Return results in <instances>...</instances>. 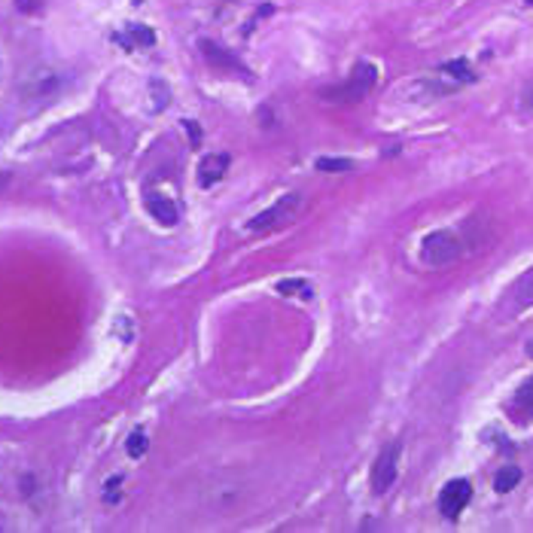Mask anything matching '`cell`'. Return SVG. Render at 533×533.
I'll return each mask as SVG.
<instances>
[{"instance_id":"cell-1","label":"cell","mask_w":533,"mask_h":533,"mask_svg":"<svg viewBox=\"0 0 533 533\" xmlns=\"http://www.w3.org/2000/svg\"><path fill=\"white\" fill-rule=\"evenodd\" d=\"M375 82H378V67L369 64V61H360V64H353V71L344 76V82L323 89L320 98L323 101H332V104H360L362 98L375 89Z\"/></svg>"},{"instance_id":"cell-2","label":"cell","mask_w":533,"mask_h":533,"mask_svg":"<svg viewBox=\"0 0 533 533\" xmlns=\"http://www.w3.org/2000/svg\"><path fill=\"white\" fill-rule=\"evenodd\" d=\"M305 211V195L302 192H287L281 195L272 207H265L262 213H256L250 222H247V231L253 235H262V231H277V229H287L290 222L299 220V213Z\"/></svg>"},{"instance_id":"cell-3","label":"cell","mask_w":533,"mask_h":533,"mask_svg":"<svg viewBox=\"0 0 533 533\" xmlns=\"http://www.w3.org/2000/svg\"><path fill=\"white\" fill-rule=\"evenodd\" d=\"M463 253H466V244H463V238L451 229L430 231V235L421 241V262L423 265H430V268L454 265Z\"/></svg>"},{"instance_id":"cell-4","label":"cell","mask_w":533,"mask_h":533,"mask_svg":"<svg viewBox=\"0 0 533 533\" xmlns=\"http://www.w3.org/2000/svg\"><path fill=\"white\" fill-rule=\"evenodd\" d=\"M399 454H403V445L390 442L375 457V466H372V473H369V484H372L375 493H387L393 488V482H396V475H399Z\"/></svg>"},{"instance_id":"cell-5","label":"cell","mask_w":533,"mask_h":533,"mask_svg":"<svg viewBox=\"0 0 533 533\" xmlns=\"http://www.w3.org/2000/svg\"><path fill=\"white\" fill-rule=\"evenodd\" d=\"M473 500V484L466 478H451L442 491H439V515L445 518H457V515L466 509V503Z\"/></svg>"},{"instance_id":"cell-6","label":"cell","mask_w":533,"mask_h":533,"mask_svg":"<svg viewBox=\"0 0 533 533\" xmlns=\"http://www.w3.org/2000/svg\"><path fill=\"white\" fill-rule=\"evenodd\" d=\"M202 52H204V58H207V64L216 67V71H222V73H235L238 80H253V73L247 71V67L238 61L235 55H231L229 49H222V46H216L213 40H202Z\"/></svg>"},{"instance_id":"cell-7","label":"cell","mask_w":533,"mask_h":533,"mask_svg":"<svg viewBox=\"0 0 533 533\" xmlns=\"http://www.w3.org/2000/svg\"><path fill=\"white\" fill-rule=\"evenodd\" d=\"M21 91H25L30 101H46V98H52L58 91V76L52 71H46V67H40V71H34L25 80Z\"/></svg>"},{"instance_id":"cell-8","label":"cell","mask_w":533,"mask_h":533,"mask_svg":"<svg viewBox=\"0 0 533 533\" xmlns=\"http://www.w3.org/2000/svg\"><path fill=\"white\" fill-rule=\"evenodd\" d=\"M229 171V156L226 152H211L198 161V186L202 189H211L213 183H220Z\"/></svg>"},{"instance_id":"cell-9","label":"cell","mask_w":533,"mask_h":533,"mask_svg":"<svg viewBox=\"0 0 533 533\" xmlns=\"http://www.w3.org/2000/svg\"><path fill=\"white\" fill-rule=\"evenodd\" d=\"M506 412L515 423H533V378H527V381L515 390V396H512V403L506 405Z\"/></svg>"},{"instance_id":"cell-10","label":"cell","mask_w":533,"mask_h":533,"mask_svg":"<svg viewBox=\"0 0 533 533\" xmlns=\"http://www.w3.org/2000/svg\"><path fill=\"white\" fill-rule=\"evenodd\" d=\"M146 211H150V216L159 222V226H177L180 222V211H177V204L171 202V198H165V195H146Z\"/></svg>"},{"instance_id":"cell-11","label":"cell","mask_w":533,"mask_h":533,"mask_svg":"<svg viewBox=\"0 0 533 533\" xmlns=\"http://www.w3.org/2000/svg\"><path fill=\"white\" fill-rule=\"evenodd\" d=\"M439 73H445L451 82H457V86H463V82H473L475 80V71H473V64H469L466 58H454V61H445L442 67H439Z\"/></svg>"},{"instance_id":"cell-12","label":"cell","mask_w":533,"mask_h":533,"mask_svg":"<svg viewBox=\"0 0 533 533\" xmlns=\"http://www.w3.org/2000/svg\"><path fill=\"white\" fill-rule=\"evenodd\" d=\"M512 302H515V308H518V311H524V308L533 305V268H530V272H524L518 281H515Z\"/></svg>"},{"instance_id":"cell-13","label":"cell","mask_w":533,"mask_h":533,"mask_svg":"<svg viewBox=\"0 0 533 533\" xmlns=\"http://www.w3.org/2000/svg\"><path fill=\"white\" fill-rule=\"evenodd\" d=\"M281 296H290V299H311V283L302 281V277H290V281H277L274 287Z\"/></svg>"},{"instance_id":"cell-14","label":"cell","mask_w":533,"mask_h":533,"mask_svg":"<svg viewBox=\"0 0 533 533\" xmlns=\"http://www.w3.org/2000/svg\"><path fill=\"white\" fill-rule=\"evenodd\" d=\"M518 482H521V469L518 466H503L497 473V478H493V491H497V493H509Z\"/></svg>"},{"instance_id":"cell-15","label":"cell","mask_w":533,"mask_h":533,"mask_svg":"<svg viewBox=\"0 0 533 533\" xmlns=\"http://www.w3.org/2000/svg\"><path fill=\"white\" fill-rule=\"evenodd\" d=\"M314 168L320 174H344V171H353L357 165H353V159H317Z\"/></svg>"},{"instance_id":"cell-16","label":"cell","mask_w":533,"mask_h":533,"mask_svg":"<svg viewBox=\"0 0 533 533\" xmlns=\"http://www.w3.org/2000/svg\"><path fill=\"white\" fill-rule=\"evenodd\" d=\"M125 451H128V457H134V460H141L143 454H146V432L143 430H134L128 436V442H125Z\"/></svg>"},{"instance_id":"cell-17","label":"cell","mask_w":533,"mask_h":533,"mask_svg":"<svg viewBox=\"0 0 533 533\" xmlns=\"http://www.w3.org/2000/svg\"><path fill=\"white\" fill-rule=\"evenodd\" d=\"M128 34L134 37V43H141V46H152V43H156V34H152L150 28H143V25H131Z\"/></svg>"},{"instance_id":"cell-18","label":"cell","mask_w":533,"mask_h":533,"mask_svg":"<svg viewBox=\"0 0 533 533\" xmlns=\"http://www.w3.org/2000/svg\"><path fill=\"white\" fill-rule=\"evenodd\" d=\"M40 3H46V0H15V6H19L21 12H34V10H40Z\"/></svg>"},{"instance_id":"cell-19","label":"cell","mask_w":533,"mask_h":533,"mask_svg":"<svg viewBox=\"0 0 533 533\" xmlns=\"http://www.w3.org/2000/svg\"><path fill=\"white\" fill-rule=\"evenodd\" d=\"M183 125H186V131H189V137H192V146H198V143H202V128H198L195 125V122H183Z\"/></svg>"},{"instance_id":"cell-20","label":"cell","mask_w":533,"mask_h":533,"mask_svg":"<svg viewBox=\"0 0 533 533\" xmlns=\"http://www.w3.org/2000/svg\"><path fill=\"white\" fill-rule=\"evenodd\" d=\"M524 104H527V107H533V82L527 86V91H524Z\"/></svg>"},{"instance_id":"cell-21","label":"cell","mask_w":533,"mask_h":533,"mask_svg":"<svg viewBox=\"0 0 533 533\" xmlns=\"http://www.w3.org/2000/svg\"><path fill=\"white\" fill-rule=\"evenodd\" d=\"M527 357H530V360H533V342H530V344H527Z\"/></svg>"}]
</instances>
